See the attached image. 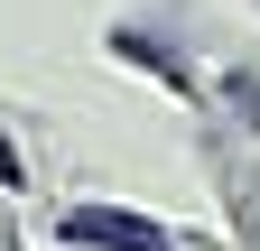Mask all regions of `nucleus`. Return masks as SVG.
Instances as JSON below:
<instances>
[{"label":"nucleus","instance_id":"f257e3e1","mask_svg":"<svg viewBox=\"0 0 260 251\" xmlns=\"http://www.w3.org/2000/svg\"><path fill=\"white\" fill-rule=\"evenodd\" d=\"M65 233L75 242H121V251H158V224H130V214H75Z\"/></svg>","mask_w":260,"mask_h":251}]
</instances>
